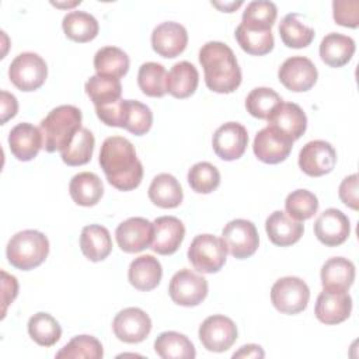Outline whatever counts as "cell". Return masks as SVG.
<instances>
[{
    "label": "cell",
    "instance_id": "cell-46",
    "mask_svg": "<svg viewBox=\"0 0 359 359\" xmlns=\"http://www.w3.org/2000/svg\"><path fill=\"white\" fill-rule=\"evenodd\" d=\"M332 17L338 25L358 28L359 25V1L358 0H334Z\"/></svg>",
    "mask_w": 359,
    "mask_h": 359
},
{
    "label": "cell",
    "instance_id": "cell-50",
    "mask_svg": "<svg viewBox=\"0 0 359 359\" xmlns=\"http://www.w3.org/2000/svg\"><path fill=\"white\" fill-rule=\"evenodd\" d=\"M265 352L262 351V348L259 345L255 344H248L241 346L237 352L233 353V358H264Z\"/></svg>",
    "mask_w": 359,
    "mask_h": 359
},
{
    "label": "cell",
    "instance_id": "cell-40",
    "mask_svg": "<svg viewBox=\"0 0 359 359\" xmlns=\"http://www.w3.org/2000/svg\"><path fill=\"white\" fill-rule=\"evenodd\" d=\"M167 72L161 63L146 62L139 67L137 84L143 94L149 97H163L165 90Z\"/></svg>",
    "mask_w": 359,
    "mask_h": 359
},
{
    "label": "cell",
    "instance_id": "cell-47",
    "mask_svg": "<svg viewBox=\"0 0 359 359\" xmlns=\"http://www.w3.org/2000/svg\"><path fill=\"white\" fill-rule=\"evenodd\" d=\"M338 195L348 208L358 210V174H351L342 180Z\"/></svg>",
    "mask_w": 359,
    "mask_h": 359
},
{
    "label": "cell",
    "instance_id": "cell-1",
    "mask_svg": "<svg viewBox=\"0 0 359 359\" xmlns=\"http://www.w3.org/2000/svg\"><path fill=\"white\" fill-rule=\"evenodd\" d=\"M100 165L108 182L119 191L137 188L143 178V165L135 146L122 136H109L100 150Z\"/></svg>",
    "mask_w": 359,
    "mask_h": 359
},
{
    "label": "cell",
    "instance_id": "cell-45",
    "mask_svg": "<svg viewBox=\"0 0 359 359\" xmlns=\"http://www.w3.org/2000/svg\"><path fill=\"white\" fill-rule=\"evenodd\" d=\"M285 209L290 217L299 222L307 220L317 212L318 199L313 192L307 189H296L286 196Z\"/></svg>",
    "mask_w": 359,
    "mask_h": 359
},
{
    "label": "cell",
    "instance_id": "cell-15",
    "mask_svg": "<svg viewBox=\"0 0 359 359\" xmlns=\"http://www.w3.org/2000/svg\"><path fill=\"white\" fill-rule=\"evenodd\" d=\"M248 144L247 129L238 122H226L216 129L212 146L216 156L226 161L240 158Z\"/></svg>",
    "mask_w": 359,
    "mask_h": 359
},
{
    "label": "cell",
    "instance_id": "cell-13",
    "mask_svg": "<svg viewBox=\"0 0 359 359\" xmlns=\"http://www.w3.org/2000/svg\"><path fill=\"white\" fill-rule=\"evenodd\" d=\"M352 311V297L346 290L324 287L318 294L314 314L318 321L335 325L345 321Z\"/></svg>",
    "mask_w": 359,
    "mask_h": 359
},
{
    "label": "cell",
    "instance_id": "cell-20",
    "mask_svg": "<svg viewBox=\"0 0 359 359\" xmlns=\"http://www.w3.org/2000/svg\"><path fill=\"white\" fill-rule=\"evenodd\" d=\"M293 147V142L272 129L271 126H266L261 129L254 139L252 150L258 160L266 164H278L285 161Z\"/></svg>",
    "mask_w": 359,
    "mask_h": 359
},
{
    "label": "cell",
    "instance_id": "cell-25",
    "mask_svg": "<svg viewBox=\"0 0 359 359\" xmlns=\"http://www.w3.org/2000/svg\"><path fill=\"white\" fill-rule=\"evenodd\" d=\"M355 53V41L339 32L327 34L320 43V57L330 67L345 66Z\"/></svg>",
    "mask_w": 359,
    "mask_h": 359
},
{
    "label": "cell",
    "instance_id": "cell-28",
    "mask_svg": "<svg viewBox=\"0 0 359 359\" xmlns=\"http://www.w3.org/2000/svg\"><path fill=\"white\" fill-rule=\"evenodd\" d=\"M150 201L163 209H172L181 205L184 199V192L178 180L167 172L156 175L149 187Z\"/></svg>",
    "mask_w": 359,
    "mask_h": 359
},
{
    "label": "cell",
    "instance_id": "cell-19",
    "mask_svg": "<svg viewBox=\"0 0 359 359\" xmlns=\"http://www.w3.org/2000/svg\"><path fill=\"white\" fill-rule=\"evenodd\" d=\"M188 43V32L184 25L175 21H164L151 32L153 50L167 59L182 53Z\"/></svg>",
    "mask_w": 359,
    "mask_h": 359
},
{
    "label": "cell",
    "instance_id": "cell-5",
    "mask_svg": "<svg viewBox=\"0 0 359 359\" xmlns=\"http://www.w3.org/2000/svg\"><path fill=\"white\" fill-rule=\"evenodd\" d=\"M227 247L223 238L213 234L196 236L188 248L191 265L202 273H215L226 264Z\"/></svg>",
    "mask_w": 359,
    "mask_h": 359
},
{
    "label": "cell",
    "instance_id": "cell-44",
    "mask_svg": "<svg viewBox=\"0 0 359 359\" xmlns=\"http://www.w3.org/2000/svg\"><path fill=\"white\" fill-rule=\"evenodd\" d=\"M188 184L196 194H210L220 184V172L213 164L199 161L189 168Z\"/></svg>",
    "mask_w": 359,
    "mask_h": 359
},
{
    "label": "cell",
    "instance_id": "cell-21",
    "mask_svg": "<svg viewBox=\"0 0 359 359\" xmlns=\"http://www.w3.org/2000/svg\"><path fill=\"white\" fill-rule=\"evenodd\" d=\"M153 226L154 236L150 248L160 255L174 254L185 237L182 222L175 216H160L153 222Z\"/></svg>",
    "mask_w": 359,
    "mask_h": 359
},
{
    "label": "cell",
    "instance_id": "cell-37",
    "mask_svg": "<svg viewBox=\"0 0 359 359\" xmlns=\"http://www.w3.org/2000/svg\"><path fill=\"white\" fill-rule=\"evenodd\" d=\"M94 144L95 139L90 129L80 128L76 132L72 142L69 143V146L60 151L63 163L72 167L87 164L93 157Z\"/></svg>",
    "mask_w": 359,
    "mask_h": 359
},
{
    "label": "cell",
    "instance_id": "cell-48",
    "mask_svg": "<svg viewBox=\"0 0 359 359\" xmlns=\"http://www.w3.org/2000/svg\"><path fill=\"white\" fill-rule=\"evenodd\" d=\"M1 95V125H4L8 119L14 118L17 115V111H18V102H17V98L7 93V91H1L0 93Z\"/></svg>",
    "mask_w": 359,
    "mask_h": 359
},
{
    "label": "cell",
    "instance_id": "cell-3",
    "mask_svg": "<svg viewBox=\"0 0 359 359\" xmlns=\"http://www.w3.org/2000/svg\"><path fill=\"white\" fill-rule=\"evenodd\" d=\"M81 111L74 105H59L53 108L39 125L43 149L48 153L62 151L69 146L81 126Z\"/></svg>",
    "mask_w": 359,
    "mask_h": 359
},
{
    "label": "cell",
    "instance_id": "cell-26",
    "mask_svg": "<svg viewBox=\"0 0 359 359\" xmlns=\"http://www.w3.org/2000/svg\"><path fill=\"white\" fill-rule=\"evenodd\" d=\"M198 83L199 73L196 67L192 63L182 60L175 63L167 73L165 90L172 97L182 100L191 97L195 93V90L198 88Z\"/></svg>",
    "mask_w": 359,
    "mask_h": 359
},
{
    "label": "cell",
    "instance_id": "cell-23",
    "mask_svg": "<svg viewBox=\"0 0 359 359\" xmlns=\"http://www.w3.org/2000/svg\"><path fill=\"white\" fill-rule=\"evenodd\" d=\"M265 230L272 244L287 247L297 243L304 231L302 222L290 217L283 210H275L265 220Z\"/></svg>",
    "mask_w": 359,
    "mask_h": 359
},
{
    "label": "cell",
    "instance_id": "cell-22",
    "mask_svg": "<svg viewBox=\"0 0 359 359\" xmlns=\"http://www.w3.org/2000/svg\"><path fill=\"white\" fill-rule=\"evenodd\" d=\"M8 146L11 154L20 161L35 158L43 147L41 129L28 122L15 125L8 133Z\"/></svg>",
    "mask_w": 359,
    "mask_h": 359
},
{
    "label": "cell",
    "instance_id": "cell-12",
    "mask_svg": "<svg viewBox=\"0 0 359 359\" xmlns=\"http://www.w3.org/2000/svg\"><path fill=\"white\" fill-rule=\"evenodd\" d=\"M318 72L314 63L306 56H292L286 59L279 70V81L290 91H309L317 81Z\"/></svg>",
    "mask_w": 359,
    "mask_h": 359
},
{
    "label": "cell",
    "instance_id": "cell-33",
    "mask_svg": "<svg viewBox=\"0 0 359 359\" xmlns=\"http://www.w3.org/2000/svg\"><path fill=\"white\" fill-rule=\"evenodd\" d=\"M62 27L69 39L80 43L93 41L100 31L97 18L86 11L67 13L62 20Z\"/></svg>",
    "mask_w": 359,
    "mask_h": 359
},
{
    "label": "cell",
    "instance_id": "cell-31",
    "mask_svg": "<svg viewBox=\"0 0 359 359\" xmlns=\"http://www.w3.org/2000/svg\"><path fill=\"white\" fill-rule=\"evenodd\" d=\"M154 351L163 359H194L196 351L191 339L177 331H164L154 341Z\"/></svg>",
    "mask_w": 359,
    "mask_h": 359
},
{
    "label": "cell",
    "instance_id": "cell-41",
    "mask_svg": "<svg viewBox=\"0 0 359 359\" xmlns=\"http://www.w3.org/2000/svg\"><path fill=\"white\" fill-rule=\"evenodd\" d=\"M234 36L244 52L255 56H262L269 53L273 49V43H275L272 29L251 31L244 28L243 25H238L236 28Z\"/></svg>",
    "mask_w": 359,
    "mask_h": 359
},
{
    "label": "cell",
    "instance_id": "cell-6",
    "mask_svg": "<svg viewBox=\"0 0 359 359\" xmlns=\"http://www.w3.org/2000/svg\"><path fill=\"white\" fill-rule=\"evenodd\" d=\"M310 289L307 283L297 276L279 278L271 289V302L273 307L283 314L302 313L309 303Z\"/></svg>",
    "mask_w": 359,
    "mask_h": 359
},
{
    "label": "cell",
    "instance_id": "cell-51",
    "mask_svg": "<svg viewBox=\"0 0 359 359\" xmlns=\"http://www.w3.org/2000/svg\"><path fill=\"white\" fill-rule=\"evenodd\" d=\"M213 6H216L217 8L226 11V13H231L234 8L240 7L243 4V1H237V3H224V4H219V3H212Z\"/></svg>",
    "mask_w": 359,
    "mask_h": 359
},
{
    "label": "cell",
    "instance_id": "cell-16",
    "mask_svg": "<svg viewBox=\"0 0 359 359\" xmlns=\"http://www.w3.org/2000/svg\"><path fill=\"white\" fill-rule=\"evenodd\" d=\"M154 226L144 217H129L115 230V238L119 248L125 252H140L151 245Z\"/></svg>",
    "mask_w": 359,
    "mask_h": 359
},
{
    "label": "cell",
    "instance_id": "cell-24",
    "mask_svg": "<svg viewBox=\"0 0 359 359\" xmlns=\"http://www.w3.org/2000/svg\"><path fill=\"white\" fill-rule=\"evenodd\" d=\"M163 276V268L160 261L150 255L144 254L137 258H135L128 271V279L129 283L142 292L153 290L158 286Z\"/></svg>",
    "mask_w": 359,
    "mask_h": 359
},
{
    "label": "cell",
    "instance_id": "cell-32",
    "mask_svg": "<svg viewBox=\"0 0 359 359\" xmlns=\"http://www.w3.org/2000/svg\"><path fill=\"white\" fill-rule=\"evenodd\" d=\"M129 56L121 48L104 46L94 55V69L97 74L121 79L129 70Z\"/></svg>",
    "mask_w": 359,
    "mask_h": 359
},
{
    "label": "cell",
    "instance_id": "cell-36",
    "mask_svg": "<svg viewBox=\"0 0 359 359\" xmlns=\"http://www.w3.org/2000/svg\"><path fill=\"white\" fill-rule=\"evenodd\" d=\"M84 90L90 97V100L93 101L94 107L112 104L121 100V94H122V86L118 79L105 77L100 74L91 76L87 80Z\"/></svg>",
    "mask_w": 359,
    "mask_h": 359
},
{
    "label": "cell",
    "instance_id": "cell-14",
    "mask_svg": "<svg viewBox=\"0 0 359 359\" xmlns=\"http://www.w3.org/2000/svg\"><path fill=\"white\" fill-rule=\"evenodd\" d=\"M337 151L325 140H311L299 153V167L310 177H321L334 170Z\"/></svg>",
    "mask_w": 359,
    "mask_h": 359
},
{
    "label": "cell",
    "instance_id": "cell-2",
    "mask_svg": "<svg viewBox=\"0 0 359 359\" xmlns=\"http://www.w3.org/2000/svg\"><path fill=\"white\" fill-rule=\"evenodd\" d=\"M206 87L219 94H230L241 84V69L231 48L219 41H209L199 49Z\"/></svg>",
    "mask_w": 359,
    "mask_h": 359
},
{
    "label": "cell",
    "instance_id": "cell-7",
    "mask_svg": "<svg viewBox=\"0 0 359 359\" xmlns=\"http://www.w3.org/2000/svg\"><path fill=\"white\" fill-rule=\"evenodd\" d=\"M46 62L34 52H22L14 57L8 67L11 83L21 91L38 90L46 80Z\"/></svg>",
    "mask_w": 359,
    "mask_h": 359
},
{
    "label": "cell",
    "instance_id": "cell-27",
    "mask_svg": "<svg viewBox=\"0 0 359 359\" xmlns=\"http://www.w3.org/2000/svg\"><path fill=\"white\" fill-rule=\"evenodd\" d=\"M80 248L84 257L93 262L105 259L112 251V240L108 229L101 224H88L83 227Z\"/></svg>",
    "mask_w": 359,
    "mask_h": 359
},
{
    "label": "cell",
    "instance_id": "cell-4",
    "mask_svg": "<svg viewBox=\"0 0 359 359\" xmlns=\"http://www.w3.org/2000/svg\"><path fill=\"white\" fill-rule=\"evenodd\" d=\"M49 254V240L38 230H22L15 233L7 243L6 255L8 262L21 271L39 266Z\"/></svg>",
    "mask_w": 359,
    "mask_h": 359
},
{
    "label": "cell",
    "instance_id": "cell-30",
    "mask_svg": "<svg viewBox=\"0 0 359 359\" xmlns=\"http://www.w3.org/2000/svg\"><path fill=\"white\" fill-rule=\"evenodd\" d=\"M323 287L348 290L355 280V265L344 257H332L324 262L320 272Z\"/></svg>",
    "mask_w": 359,
    "mask_h": 359
},
{
    "label": "cell",
    "instance_id": "cell-17",
    "mask_svg": "<svg viewBox=\"0 0 359 359\" xmlns=\"http://www.w3.org/2000/svg\"><path fill=\"white\" fill-rule=\"evenodd\" d=\"M351 233L348 216L337 209L328 208L317 217L314 223V234L318 241L327 247H337L346 241Z\"/></svg>",
    "mask_w": 359,
    "mask_h": 359
},
{
    "label": "cell",
    "instance_id": "cell-49",
    "mask_svg": "<svg viewBox=\"0 0 359 359\" xmlns=\"http://www.w3.org/2000/svg\"><path fill=\"white\" fill-rule=\"evenodd\" d=\"M1 276H3V317L6 314V310H7V306L10 303H13V300L15 299L17 293H18V283H17V279L14 278L13 282H11V286L8 289V280L4 275V272L1 271Z\"/></svg>",
    "mask_w": 359,
    "mask_h": 359
},
{
    "label": "cell",
    "instance_id": "cell-43",
    "mask_svg": "<svg viewBox=\"0 0 359 359\" xmlns=\"http://www.w3.org/2000/svg\"><path fill=\"white\" fill-rule=\"evenodd\" d=\"M282 102L280 95L269 87H257L245 98L247 112L258 119H268L272 111Z\"/></svg>",
    "mask_w": 359,
    "mask_h": 359
},
{
    "label": "cell",
    "instance_id": "cell-8",
    "mask_svg": "<svg viewBox=\"0 0 359 359\" xmlns=\"http://www.w3.org/2000/svg\"><path fill=\"white\" fill-rule=\"evenodd\" d=\"M222 238L227 251L237 259H245L255 254L259 237L255 224L247 219L230 220L222 230Z\"/></svg>",
    "mask_w": 359,
    "mask_h": 359
},
{
    "label": "cell",
    "instance_id": "cell-34",
    "mask_svg": "<svg viewBox=\"0 0 359 359\" xmlns=\"http://www.w3.org/2000/svg\"><path fill=\"white\" fill-rule=\"evenodd\" d=\"M276 15L278 8L275 3L268 0H254L248 3L243 11L240 25L251 31H268L275 24Z\"/></svg>",
    "mask_w": 359,
    "mask_h": 359
},
{
    "label": "cell",
    "instance_id": "cell-10",
    "mask_svg": "<svg viewBox=\"0 0 359 359\" xmlns=\"http://www.w3.org/2000/svg\"><path fill=\"white\" fill-rule=\"evenodd\" d=\"M199 339L208 351L224 352L237 341V327L231 318L213 314L199 325Z\"/></svg>",
    "mask_w": 359,
    "mask_h": 359
},
{
    "label": "cell",
    "instance_id": "cell-11",
    "mask_svg": "<svg viewBox=\"0 0 359 359\" xmlns=\"http://www.w3.org/2000/svg\"><path fill=\"white\" fill-rule=\"evenodd\" d=\"M112 330L119 341L126 344H139L150 334L151 320L144 310L139 307H126L115 316Z\"/></svg>",
    "mask_w": 359,
    "mask_h": 359
},
{
    "label": "cell",
    "instance_id": "cell-18",
    "mask_svg": "<svg viewBox=\"0 0 359 359\" xmlns=\"http://www.w3.org/2000/svg\"><path fill=\"white\" fill-rule=\"evenodd\" d=\"M268 126L294 142L303 136L307 128L304 111L294 102H280L268 116Z\"/></svg>",
    "mask_w": 359,
    "mask_h": 359
},
{
    "label": "cell",
    "instance_id": "cell-38",
    "mask_svg": "<svg viewBox=\"0 0 359 359\" xmlns=\"http://www.w3.org/2000/svg\"><path fill=\"white\" fill-rule=\"evenodd\" d=\"M28 334L41 346H52L62 337L60 324L48 313H36L28 320Z\"/></svg>",
    "mask_w": 359,
    "mask_h": 359
},
{
    "label": "cell",
    "instance_id": "cell-29",
    "mask_svg": "<svg viewBox=\"0 0 359 359\" xmlns=\"http://www.w3.org/2000/svg\"><path fill=\"white\" fill-rule=\"evenodd\" d=\"M72 199L80 206H94L104 194V185L100 177L90 171L76 174L69 184Z\"/></svg>",
    "mask_w": 359,
    "mask_h": 359
},
{
    "label": "cell",
    "instance_id": "cell-35",
    "mask_svg": "<svg viewBox=\"0 0 359 359\" xmlns=\"http://www.w3.org/2000/svg\"><path fill=\"white\" fill-rule=\"evenodd\" d=\"M300 14L289 13L279 24V35L287 48H306L314 39V29L299 20Z\"/></svg>",
    "mask_w": 359,
    "mask_h": 359
},
{
    "label": "cell",
    "instance_id": "cell-42",
    "mask_svg": "<svg viewBox=\"0 0 359 359\" xmlns=\"http://www.w3.org/2000/svg\"><path fill=\"white\" fill-rule=\"evenodd\" d=\"M102 356V345L93 335H76L56 353V358L66 359H101Z\"/></svg>",
    "mask_w": 359,
    "mask_h": 359
},
{
    "label": "cell",
    "instance_id": "cell-9",
    "mask_svg": "<svg viewBox=\"0 0 359 359\" xmlns=\"http://www.w3.org/2000/svg\"><path fill=\"white\" fill-rule=\"evenodd\" d=\"M168 293L175 304L184 307L198 306L208 296V280L191 269H180L170 280Z\"/></svg>",
    "mask_w": 359,
    "mask_h": 359
},
{
    "label": "cell",
    "instance_id": "cell-39",
    "mask_svg": "<svg viewBox=\"0 0 359 359\" xmlns=\"http://www.w3.org/2000/svg\"><path fill=\"white\" fill-rule=\"evenodd\" d=\"M153 125V112L140 101L125 100L123 102V123L122 128L128 132L142 136L150 130Z\"/></svg>",
    "mask_w": 359,
    "mask_h": 359
}]
</instances>
